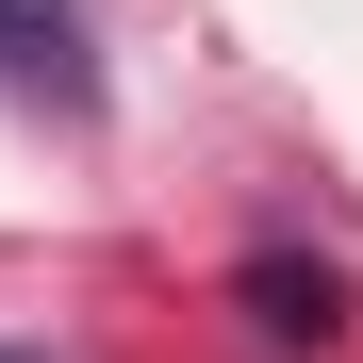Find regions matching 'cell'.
<instances>
[{
	"mask_svg": "<svg viewBox=\"0 0 363 363\" xmlns=\"http://www.w3.org/2000/svg\"><path fill=\"white\" fill-rule=\"evenodd\" d=\"M0 83H17V99H50V116H83V99H99L83 0H0Z\"/></svg>",
	"mask_w": 363,
	"mask_h": 363,
	"instance_id": "1",
	"label": "cell"
},
{
	"mask_svg": "<svg viewBox=\"0 0 363 363\" xmlns=\"http://www.w3.org/2000/svg\"><path fill=\"white\" fill-rule=\"evenodd\" d=\"M231 297H248V330H264V347H330V330H347V281H330V264H297V248H264Z\"/></svg>",
	"mask_w": 363,
	"mask_h": 363,
	"instance_id": "2",
	"label": "cell"
}]
</instances>
